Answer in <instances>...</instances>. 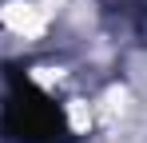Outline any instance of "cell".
Returning a JSON list of instances; mask_svg holds the SVG:
<instances>
[{
  "label": "cell",
  "instance_id": "1",
  "mask_svg": "<svg viewBox=\"0 0 147 143\" xmlns=\"http://www.w3.org/2000/svg\"><path fill=\"white\" fill-rule=\"evenodd\" d=\"M0 127H4V139L12 143H72L76 139L68 103L48 84H40L32 72L12 80V88L4 95Z\"/></svg>",
  "mask_w": 147,
  "mask_h": 143
}]
</instances>
